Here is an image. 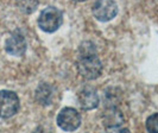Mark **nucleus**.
Instances as JSON below:
<instances>
[{
  "label": "nucleus",
  "instance_id": "2",
  "mask_svg": "<svg viewBox=\"0 0 158 133\" xmlns=\"http://www.w3.org/2000/svg\"><path fill=\"white\" fill-rule=\"evenodd\" d=\"M63 23V13L54 6L44 8L38 18V26L45 32H55Z\"/></svg>",
  "mask_w": 158,
  "mask_h": 133
},
{
  "label": "nucleus",
  "instance_id": "3",
  "mask_svg": "<svg viewBox=\"0 0 158 133\" xmlns=\"http://www.w3.org/2000/svg\"><path fill=\"white\" fill-rule=\"evenodd\" d=\"M20 107L19 98L15 92L1 90L0 92V118L7 119L18 113Z\"/></svg>",
  "mask_w": 158,
  "mask_h": 133
},
{
  "label": "nucleus",
  "instance_id": "9",
  "mask_svg": "<svg viewBox=\"0 0 158 133\" xmlns=\"http://www.w3.org/2000/svg\"><path fill=\"white\" fill-rule=\"evenodd\" d=\"M36 100L43 106H48L51 103L54 98V89L49 83H42L36 90Z\"/></svg>",
  "mask_w": 158,
  "mask_h": 133
},
{
  "label": "nucleus",
  "instance_id": "7",
  "mask_svg": "<svg viewBox=\"0 0 158 133\" xmlns=\"http://www.w3.org/2000/svg\"><path fill=\"white\" fill-rule=\"evenodd\" d=\"M77 100H79L81 108L87 110L96 108L100 102L96 90L92 87H85L77 95Z\"/></svg>",
  "mask_w": 158,
  "mask_h": 133
},
{
  "label": "nucleus",
  "instance_id": "6",
  "mask_svg": "<svg viewBox=\"0 0 158 133\" xmlns=\"http://www.w3.org/2000/svg\"><path fill=\"white\" fill-rule=\"evenodd\" d=\"M6 52L12 56H23L26 51V40L19 31L13 32L5 42Z\"/></svg>",
  "mask_w": 158,
  "mask_h": 133
},
{
  "label": "nucleus",
  "instance_id": "11",
  "mask_svg": "<svg viewBox=\"0 0 158 133\" xmlns=\"http://www.w3.org/2000/svg\"><path fill=\"white\" fill-rule=\"evenodd\" d=\"M74 1H86V0H74Z\"/></svg>",
  "mask_w": 158,
  "mask_h": 133
},
{
  "label": "nucleus",
  "instance_id": "10",
  "mask_svg": "<svg viewBox=\"0 0 158 133\" xmlns=\"http://www.w3.org/2000/svg\"><path fill=\"white\" fill-rule=\"evenodd\" d=\"M146 130L149 132H158V113H155L148 118Z\"/></svg>",
  "mask_w": 158,
  "mask_h": 133
},
{
  "label": "nucleus",
  "instance_id": "5",
  "mask_svg": "<svg viewBox=\"0 0 158 133\" xmlns=\"http://www.w3.org/2000/svg\"><path fill=\"white\" fill-rule=\"evenodd\" d=\"M81 115L75 108L65 107L57 115V125L63 131H75L80 127Z\"/></svg>",
  "mask_w": 158,
  "mask_h": 133
},
{
  "label": "nucleus",
  "instance_id": "8",
  "mask_svg": "<svg viewBox=\"0 0 158 133\" xmlns=\"http://www.w3.org/2000/svg\"><path fill=\"white\" fill-rule=\"evenodd\" d=\"M102 120L106 128L118 130L119 127L124 124V115L119 108L114 107V106H110L103 112Z\"/></svg>",
  "mask_w": 158,
  "mask_h": 133
},
{
  "label": "nucleus",
  "instance_id": "1",
  "mask_svg": "<svg viewBox=\"0 0 158 133\" xmlns=\"http://www.w3.org/2000/svg\"><path fill=\"white\" fill-rule=\"evenodd\" d=\"M77 71L86 80H95L102 73V63L96 54L94 44L90 42H85L80 47Z\"/></svg>",
  "mask_w": 158,
  "mask_h": 133
},
{
  "label": "nucleus",
  "instance_id": "4",
  "mask_svg": "<svg viewBox=\"0 0 158 133\" xmlns=\"http://www.w3.org/2000/svg\"><path fill=\"white\" fill-rule=\"evenodd\" d=\"M92 12L99 22H110L118 15V5L114 0H95Z\"/></svg>",
  "mask_w": 158,
  "mask_h": 133
}]
</instances>
